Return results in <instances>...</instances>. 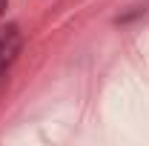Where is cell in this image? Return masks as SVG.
<instances>
[{"label": "cell", "mask_w": 149, "mask_h": 146, "mask_svg": "<svg viewBox=\"0 0 149 146\" xmlns=\"http://www.w3.org/2000/svg\"><path fill=\"white\" fill-rule=\"evenodd\" d=\"M17 46H20V37H17V29H15V26L0 29V72H3V66L15 57Z\"/></svg>", "instance_id": "obj_1"}, {"label": "cell", "mask_w": 149, "mask_h": 146, "mask_svg": "<svg viewBox=\"0 0 149 146\" xmlns=\"http://www.w3.org/2000/svg\"><path fill=\"white\" fill-rule=\"evenodd\" d=\"M6 6H9V0H0V12H6Z\"/></svg>", "instance_id": "obj_2"}]
</instances>
